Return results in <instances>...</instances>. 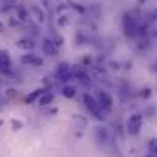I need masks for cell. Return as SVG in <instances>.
I'll return each mask as SVG.
<instances>
[{
  "label": "cell",
  "mask_w": 157,
  "mask_h": 157,
  "mask_svg": "<svg viewBox=\"0 0 157 157\" xmlns=\"http://www.w3.org/2000/svg\"><path fill=\"white\" fill-rule=\"evenodd\" d=\"M62 94H63V97H66V99H72V97L75 96V88L71 86V85H65V86L62 88Z\"/></svg>",
  "instance_id": "11"
},
{
  "label": "cell",
  "mask_w": 157,
  "mask_h": 157,
  "mask_svg": "<svg viewBox=\"0 0 157 157\" xmlns=\"http://www.w3.org/2000/svg\"><path fill=\"white\" fill-rule=\"evenodd\" d=\"M2 31H3V25H2V23H0V33H2Z\"/></svg>",
  "instance_id": "17"
},
{
  "label": "cell",
  "mask_w": 157,
  "mask_h": 157,
  "mask_svg": "<svg viewBox=\"0 0 157 157\" xmlns=\"http://www.w3.org/2000/svg\"><path fill=\"white\" fill-rule=\"evenodd\" d=\"M56 77L60 82H68L69 78H72V69L68 63H60L56 69Z\"/></svg>",
  "instance_id": "5"
},
{
  "label": "cell",
  "mask_w": 157,
  "mask_h": 157,
  "mask_svg": "<svg viewBox=\"0 0 157 157\" xmlns=\"http://www.w3.org/2000/svg\"><path fill=\"white\" fill-rule=\"evenodd\" d=\"M96 100L99 102V105L102 106V109L105 111V113H108L109 109H111V106H113V97L106 93V91H103V90H97V93H96Z\"/></svg>",
  "instance_id": "3"
},
{
  "label": "cell",
  "mask_w": 157,
  "mask_h": 157,
  "mask_svg": "<svg viewBox=\"0 0 157 157\" xmlns=\"http://www.w3.org/2000/svg\"><path fill=\"white\" fill-rule=\"evenodd\" d=\"M11 125H13V129H22V126H23V123L20 120H16V119L11 120Z\"/></svg>",
  "instance_id": "16"
},
{
  "label": "cell",
  "mask_w": 157,
  "mask_h": 157,
  "mask_svg": "<svg viewBox=\"0 0 157 157\" xmlns=\"http://www.w3.org/2000/svg\"><path fill=\"white\" fill-rule=\"evenodd\" d=\"M0 71L2 72L11 71V59L6 51H0Z\"/></svg>",
  "instance_id": "6"
},
{
  "label": "cell",
  "mask_w": 157,
  "mask_h": 157,
  "mask_svg": "<svg viewBox=\"0 0 157 157\" xmlns=\"http://www.w3.org/2000/svg\"><path fill=\"white\" fill-rule=\"evenodd\" d=\"M148 152L152 154V155H157V139L149 140V143H148Z\"/></svg>",
  "instance_id": "13"
},
{
  "label": "cell",
  "mask_w": 157,
  "mask_h": 157,
  "mask_svg": "<svg viewBox=\"0 0 157 157\" xmlns=\"http://www.w3.org/2000/svg\"><path fill=\"white\" fill-rule=\"evenodd\" d=\"M33 46H34V43L31 40H20L17 43V48H20V49H31Z\"/></svg>",
  "instance_id": "14"
},
{
  "label": "cell",
  "mask_w": 157,
  "mask_h": 157,
  "mask_svg": "<svg viewBox=\"0 0 157 157\" xmlns=\"http://www.w3.org/2000/svg\"><path fill=\"white\" fill-rule=\"evenodd\" d=\"M142 122H143V117L142 114H131L126 120V131L129 136H137L140 132V128H142Z\"/></svg>",
  "instance_id": "2"
},
{
  "label": "cell",
  "mask_w": 157,
  "mask_h": 157,
  "mask_svg": "<svg viewBox=\"0 0 157 157\" xmlns=\"http://www.w3.org/2000/svg\"><path fill=\"white\" fill-rule=\"evenodd\" d=\"M22 62L23 63H29L31 66H40L43 63V60L39 56H36V54H26V56H23L22 57Z\"/></svg>",
  "instance_id": "8"
},
{
  "label": "cell",
  "mask_w": 157,
  "mask_h": 157,
  "mask_svg": "<svg viewBox=\"0 0 157 157\" xmlns=\"http://www.w3.org/2000/svg\"><path fill=\"white\" fill-rule=\"evenodd\" d=\"M148 157H157V155H152V154H148Z\"/></svg>",
  "instance_id": "18"
},
{
  "label": "cell",
  "mask_w": 157,
  "mask_h": 157,
  "mask_svg": "<svg viewBox=\"0 0 157 157\" xmlns=\"http://www.w3.org/2000/svg\"><path fill=\"white\" fill-rule=\"evenodd\" d=\"M72 77H75L77 80H78V83H82L83 86H90L91 82H93L91 74H90L86 69H83V68H75V69H72Z\"/></svg>",
  "instance_id": "4"
},
{
  "label": "cell",
  "mask_w": 157,
  "mask_h": 157,
  "mask_svg": "<svg viewBox=\"0 0 157 157\" xmlns=\"http://www.w3.org/2000/svg\"><path fill=\"white\" fill-rule=\"evenodd\" d=\"M0 126H2V120H0Z\"/></svg>",
  "instance_id": "19"
},
{
  "label": "cell",
  "mask_w": 157,
  "mask_h": 157,
  "mask_svg": "<svg viewBox=\"0 0 157 157\" xmlns=\"http://www.w3.org/2000/svg\"><path fill=\"white\" fill-rule=\"evenodd\" d=\"M83 102H85L86 108L90 109V113H91L96 119H99V120H103V119H105V114H106V113L102 109V106L99 105V102L96 100L94 96L85 94V96H83Z\"/></svg>",
  "instance_id": "1"
},
{
  "label": "cell",
  "mask_w": 157,
  "mask_h": 157,
  "mask_svg": "<svg viewBox=\"0 0 157 157\" xmlns=\"http://www.w3.org/2000/svg\"><path fill=\"white\" fill-rule=\"evenodd\" d=\"M42 49H43V52L45 54H48V56H56L57 52H59V46H57V43L56 42H52V40H43V43H42Z\"/></svg>",
  "instance_id": "7"
},
{
  "label": "cell",
  "mask_w": 157,
  "mask_h": 157,
  "mask_svg": "<svg viewBox=\"0 0 157 157\" xmlns=\"http://www.w3.org/2000/svg\"><path fill=\"white\" fill-rule=\"evenodd\" d=\"M42 94H43V90H36L31 96L26 97V102H28V103H33L34 100H39V97H40Z\"/></svg>",
  "instance_id": "12"
},
{
  "label": "cell",
  "mask_w": 157,
  "mask_h": 157,
  "mask_svg": "<svg viewBox=\"0 0 157 157\" xmlns=\"http://www.w3.org/2000/svg\"><path fill=\"white\" fill-rule=\"evenodd\" d=\"M96 137H97V140H99L100 143H105V142H108V140H109L108 129H106V128H99V129L96 131Z\"/></svg>",
  "instance_id": "10"
},
{
  "label": "cell",
  "mask_w": 157,
  "mask_h": 157,
  "mask_svg": "<svg viewBox=\"0 0 157 157\" xmlns=\"http://www.w3.org/2000/svg\"><path fill=\"white\" fill-rule=\"evenodd\" d=\"M40 105H43V106H46V105H49V103H52L54 102V94L52 93H43L40 97H39V100H37Z\"/></svg>",
  "instance_id": "9"
},
{
  "label": "cell",
  "mask_w": 157,
  "mask_h": 157,
  "mask_svg": "<svg viewBox=\"0 0 157 157\" xmlns=\"http://www.w3.org/2000/svg\"><path fill=\"white\" fill-rule=\"evenodd\" d=\"M74 122H75V125H78V128H85L86 126V119H83L82 116H75Z\"/></svg>",
  "instance_id": "15"
}]
</instances>
